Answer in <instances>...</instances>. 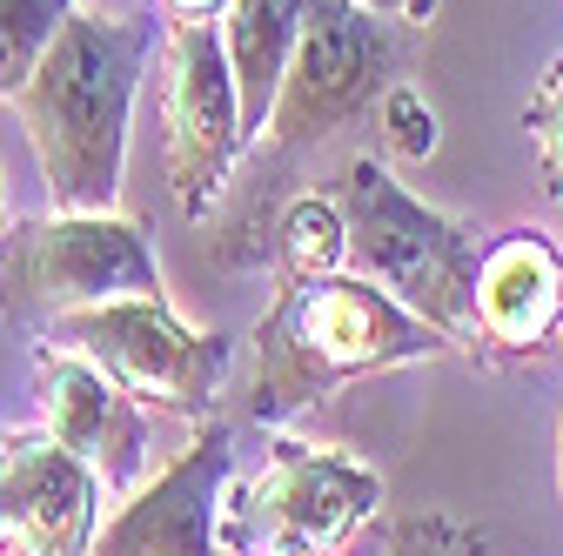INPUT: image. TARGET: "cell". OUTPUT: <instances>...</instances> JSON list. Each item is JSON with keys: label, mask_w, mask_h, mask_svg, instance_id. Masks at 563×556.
Here are the masks:
<instances>
[{"label": "cell", "mask_w": 563, "mask_h": 556, "mask_svg": "<svg viewBox=\"0 0 563 556\" xmlns=\"http://www.w3.org/2000/svg\"><path fill=\"white\" fill-rule=\"evenodd\" d=\"M155 47L162 41L148 0H81L34 67V81L14 94L54 215H114L128 121Z\"/></svg>", "instance_id": "1"}, {"label": "cell", "mask_w": 563, "mask_h": 556, "mask_svg": "<svg viewBox=\"0 0 563 556\" xmlns=\"http://www.w3.org/2000/svg\"><path fill=\"white\" fill-rule=\"evenodd\" d=\"M443 349H456V342L437 335L422 315H409L376 282H363L356 268L316 275V282H282L268 315L255 322L249 415L255 423H289L296 409L329 402L335 389L376 369L430 363Z\"/></svg>", "instance_id": "2"}, {"label": "cell", "mask_w": 563, "mask_h": 556, "mask_svg": "<svg viewBox=\"0 0 563 556\" xmlns=\"http://www.w3.org/2000/svg\"><path fill=\"white\" fill-rule=\"evenodd\" d=\"M335 208L349 222V268L396 296L409 315H422L456 349H476V268H483V235L443 208L416 201L383 162L356 155L335 175Z\"/></svg>", "instance_id": "3"}, {"label": "cell", "mask_w": 563, "mask_h": 556, "mask_svg": "<svg viewBox=\"0 0 563 556\" xmlns=\"http://www.w3.org/2000/svg\"><path fill=\"white\" fill-rule=\"evenodd\" d=\"M128 296H162L155 248L128 215H34L0 235V309L34 335Z\"/></svg>", "instance_id": "4"}, {"label": "cell", "mask_w": 563, "mask_h": 556, "mask_svg": "<svg viewBox=\"0 0 563 556\" xmlns=\"http://www.w3.org/2000/svg\"><path fill=\"white\" fill-rule=\"evenodd\" d=\"M41 342L81 349L88 363H101L134 402L148 409H175V415H201L216 402V389L229 382L235 342L222 329H195L168 309V296H128V302H101L54 322Z\"/></svg>", "instance_id": "5"}, {"label": "cell", "mask_w": 563, "mask_h": 556, "mask_svg": "<svg viewBox=\"0 0 563 556\" xmlns=\"http://www.w3.org/2000/svg\"><path fill=\"white\" fill-rule=\"evenodd\" d=\"M255 142L242 88L216 21H168L162 34V175L181 215H208L235 175V155Z\"/></svg>", "instance_id": "6"}, {"label": "cell", "mask_w": 563, "mask_h": 556, "mask_svg": "<svg viewBox=\"0 0 563 556\" xmlns=\"http://www.w3.org/2000/svg\"><path fill=\"white\" fill-rule=\"evenodd\" d=\"M396 47H389V21L349 8V0H309L302 8V41L289 60V81L275 94L268 114V142L275 148H302L322 134L349 127L356 114H369L396 81Z\"/></svg>", "instance_id": "7"}, {"label": "cell", "mask_w": 563, "mask_h": 556, "mask_svg": "<svg viewBox=\"0 0 563 556\" xmlns=\"http://www.w3.org/2000/svg\"><path fill=\"white\" fill-rule=\"evenodd\" d=\"M235 503V436L201 423L188 449L121 497L95 536V556H222V523Z\"/></svg>", "instance_id": "8"}, {"label": "cell", "mask_w": 563, "mask_h": 556, "mask_svg": "<svg viewBox=\"0 0 563 556\" xmlns=\"http://www.w3.org/2000/svg\"><path fill=\"white\" fill-rule=\"evenodd\" d=\"M383 503V476L349 456V449H322V443H296V436H275L255 490L242 503L249 530L268 543H302V549H342Z\"/></svg>", "instance_id": "9"}, {"label": "cell", "mask_w": 563, "mask_h": 556, "mask_svg": "<svg viewBox=\"0 0 563 556\" xmlns=\"http://www.w3.org/2000/svg\"><path fill=\"white\" fill-rule=\"evenodd\" d=\"M34 389H41V430L67 456H81L114 503L134 497L141 469H148V402H134L101 363L60 349V342L34 349Z\"/></svg>", "instance_id": "10"}, {"label": "cell", "mask_w": 563, "mask_h": 556, "mask_svg": "<svg viewBox=\"0 0 563 556\" xmlns=\"http://www.w3.org/2000/svg\"><path fill=\"white\" fill-rule=\"evenodd\" d=\"M0 469L14 490V556H95L101 482L47 430H0Z\"/></svg>", "instance_id": "11"}, {"label": "cell", "mask_w": 563, "mask_h": 556, "mask_svg": "<svg viewBox=\"0 0 563 556\" xmlns=\"http://www.w3.org/2000/svg\"><path fill=\"white\" fill-rule=\"evenodd\" d=\"M563 322V255L537 229H510L483 248L476 268V349L489 356H543Z\"/></svg>", "instance_id": "12"}, {"label": "cell", "mask_w": 563, "mask_h": 556, "mask_svg": "<svg viewBox=\"0 0 563 556\" xmlns=\"http://www.w3.org/2000/svg\"><path fill=\"white\" fill-rule=\"evenodd\" d=\"M302 8L309 0H229V14L216 21L222 47H229V67H235V88H242L249 134L268 127L275 94L289 81V60H296V41H302Z\"/></svg>", "instance_id": "13"}, {"label": "cell", "mask_w": 563, "mask_h": 556, "mask_svg": "<svg viewBox=\"0 0 563 556\" xmlns=\"http://www.w3.org/2000/svg\"><path fill=\"white\" fill-rule=\"evenodd\" d=\"M349 268V222L335 194H302L275 222V282H316Z\"/></svg>", "instance_id": "14"}, {"label": "cell", "mask_w": 563, "mask_h": 556, "mask_svg": "<svg viewBox=\"0 0 563 556\" xmlns=\"http://www.w3.org/2000/svg\"><path fill=\"white\" fill-rule=\"evenodd\" d=\"M81 0H0V101H14Z\"/></svg>", "instance_id": "15"}, {"label": "cell", "mask_w": 563, "mask_h": 556, "mask_svg": "<svg viewBox=\"0 0 563 556\" xmlns=\"http://www.w3.org/2000/svg\"><path fill=\"white\" fill-rule=\"evenodd\" d=\"M376 121H383V148H389V155H402V162L437 155V114H430V101H422L409 81H396V88L376 101Z\"/></svg>", "instance_id": "16"}, {"label": "cell", "mask_w": 563, "mask_h": 556, "mask_svg": "<svg viewBox=\"0 0 563 556\" xmlns=\"http://www.w3.org/2000/svg\"><path fill=\"white\" fill-rule=\"evenodd\" d=\"M523 127H530V148L550 175V194H563V54L543 67V81L523 108Z\"/></svg>", "instance_id": "17"}, {"label": "cell", "mask_w": 563, "mask_h": 556, "mask_svg": "<svg viewBox=\"0 0 563 556\" xmlns=\"http://www.w3.org/2000/svg\"><path fill=\"white\" fill-rule=\"evenodd\" d=\"M389 556H476V543L450 516H402L389 530Z\"/></svg>", "instance_id": "18"}, {"label": "cell", "mask_w": 563, "mask_h": 556, "mask_svg": "<svg viewBox=\"0 0 563 556\" xmlns=\"http://www.w3.org/2000/svg\"><path fill=\"white\" fill-rule=\"evenodd\" d=\"M349 8H363L389 27H430L437 21V0H349Z\"/></svg>", "instance_id": "19"}, {"label": "cell", "mask_w": 563, "mask_h": 556, "mask_svg": "<svg viewBox=\"0 0 563 556\" xmlns=\"http://www.w3.org/2000/svg\"><path fill=\"white\" fill-rule=\"evenodd\" d=\"M162 8L175 21H216V14H229V0H162Z\"/></svg>", "instance_id": "20"}, {"label": "cell", "mask_w": 563, "mask_h": 556, "mask_svg": "<svg viewBox=\"0 0 563 556\" xmlns=\"http://www.w3.org/2000/svg\"><path fill=\"white\" fill-rule=\"evenodd\" d=\"M0 556H14V490H8V469H0Z\"/></svg>", "instance_id": "21"}, {"label": "cell", "mask_w": 563, "mask_h": 556, "mask_svg": "<svg viewBox=\"0 0 563 556\" xmlns=\"http://www.w3.org/2000/svg\"><path fill=\"white\" fill-rule=\"evenodd\" d=\"M262 556H329V549H302V543H268Z\"/></svg>", "instance_id": "22"}, {"label": "cell", "mask_w": 563, "mask_h": 556, "mask_svg": "<svg viewBox=\"0 0 563 556\" xmlns=\"http://www.w3.org/2000/svg\"><path fill=\"white\" fill-rule=\"evenodd\" d=\"M556 490H563V430H556Z\"/></svg>", "instance_id": "23"}, {"label": "cell", "mask_w": 563, "mask_h": 556, "mask_svg": "<svg viewBox=\"0 0 563 556\" xmlns=\"http://www.w3.org/2000/svg\"><path fill=\"white\" fill-rule=\"evenodd\" d=\"M0 235H8V194H0Z\"/></svg>", "instance_id": "24"}]
</instances>
